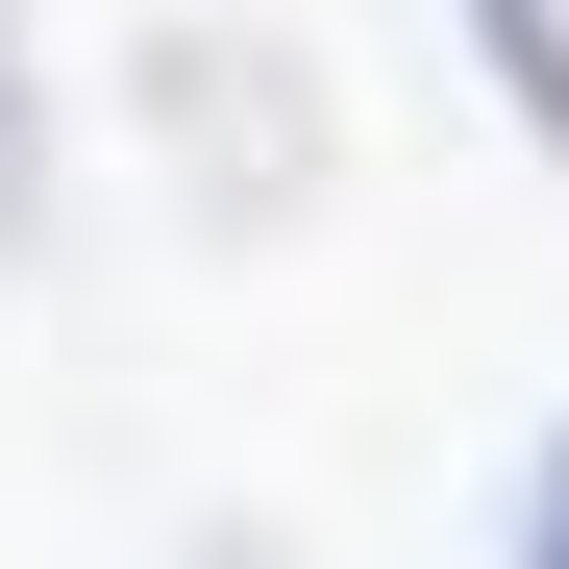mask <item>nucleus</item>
<instances>
[{"label": "nucleus", "instance_id": "f257e3e1", "mask_svg": "<svg viewBox=\"0 0 569 569\" xmlns=\"http://www.w3.org/2000/svg\"><path fill=\"white\" fill-rule=\"evenodd\" d=\"M124 124H149V173H173L199 223H298L322 173H347L322 50H298V26H248V0H173V26L124 50Z\"/></svg>", "mask_w": 569, "mask_h": 569}, {"label": "nucleus", "instance_id": "f03ea898", "mask_svg": "<svg viewBox=\"0 0 569 569\" xmlns=\"http://www.w3.org/2000/svg\"><path fill=\"white\" fill-rule=\"evenodd\" d=\"M446 26H470V74L520 100V149L569 173V0H446Z\"/></svg>", "mask_w": 569, "mask_h": 569}, {"label": "nucleus", "instance_id": "7ed1b4c3", "mask_svg": "<svg viewBox=\"0 0 569 569\" xmlns=\"http://www.w3.org/2000/svg\"><path fill=\"white\" fill-rule=\"evenodd\" d=\"M496 569H569V421L520 446V496H496Z\"/></svg>", "mask_w": 569, "mask_h": 569}, {"label": "nucleus", "instance_id": "20e7f679", "mask_svg": "<svg viewBox=\"0 0 569 569\" xmlns=\"http://www.w3.org/2000/svg\"><path fill=\"white\" fill-rule=\"evenodd\" d=\"M26 173H50V74H26V0H0V223H26Z\"/></svg>", "mask_w": 569, "mask_h": 569}, {"label": "nucleus", "instance_id": "39448f33", "mask_svg": "<svg viewBox=\"0 0 569 569\" xmlns=\"http://www.w3.org/2000/svg\"><path fill=\"white\" fill-rule=\"evenodd\" d=\"M173 569H298V545H272V520H199V545H173Z\"/></svg>", "mask_w": 569, "mask_h": 569}]
</instances>
